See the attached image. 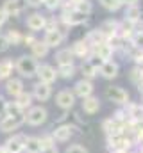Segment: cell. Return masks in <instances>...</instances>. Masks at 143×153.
Wrapping results in <instances>:
<instances>
[{
  "label": "cell",
  "instance_id": "obj_42",
  "mask_svg": "<svg viewBox=\"0 0 143 153\" xmlns=\"http://www.w3.org/2000/svg\"><path fill=\"white\" fill-rule=\"evenodd\" d=\"M36 41H38V39H36L34 32H31V34H27V36H23V43H25L27 46H32V45H34Z\"/></svg>",
  "mask_w": 143,
  "mask_h": 153
},
{
  "label": "cell",
  "instance_id": "obj_10",
  "mask_svg": "<svg viewBox=\"0 0 143 153\" xmlns=\"http://www.w3.org/2000/svg\"><path fill=\"white\" fill-rule=\"evenodd\" d=\"M72 53H73V57H77V59H81V61H86L90 55H91V46H90V43L86 41V39H77V41H73L70 46Z\"/></svg>",
  "mask_w": 143,
  "mask_h": 153
},
{
  "label": "cell",
  "instance_id": "obj_7",
  "mask_svg": "<svg viewBox=\"0 0 143 153\" xmlns=\"http://www.w3.org/2000/svg\"><path fill=\"white\" fill-rule=\"evenodd\" d=\"M75 130H77L75 125L63 123V125H57V126H56V130L52 132V137H54L56 143H68L72 137H73Z\"/></svg>",
  "mask_w": 143,
  "mask_h": 153
},
{
  "label": "cell",
  "instance_id": "obj_20",
  "mask_svg": "<svg viewBox=\"0 0 143 153\" xmlns=\"http://www.w3.org/2000/svg\"><path fill=\"white\" fill-rule=\"evenodd\" d=\"M25 144V135H13L11 139L5 141V152L7 153H22Z\"/></svg>",
  "mask_w": 143,
  "mask_h": 153
},
{
  "label": "cell",
  "instance_id": "obj_39",
  "mask_svg": "<svg viewBox=\"0 0 143 153\" xmlns=\"http://www.w3.org/2000/svg\"><path fill=\"white\" fill-rule=\"evenodd\" d=\"M134 141H136V146L143 143V123H138L134 128Z\"/></svg>",
  "mask_w": 143,
  "mask_h": 153
},
{
  "label": "cell",
  "instance_id": "obj_32",
  "mask_svg": "<svg viewBox=\"0 0 143 153\" xmlns=\"http://www.w3.org/2000/svg\"><path fill=\"white\" fill-rule=\"evenodd\" d=\"M73 9H75L77 13H81V14L90 16V14L93 13V2H91V0H82V2H79V4H75Z\"/></svg>",
  "mask_w": 143,
  "mask_h": 153
},
{
  "label": "cell",
  "instance_id": "obj_6",
  "mask_svg": "<svg viewBox=\"0 0 143 153\" xmlns=\"http://www.w3.org/2000/svg\"><path fill=\"white\" fill-rule=\"evenodd\" d=\"M36 76H38V82L50 84V85L59 78L57 76V68H54L52 64H39L38 71H36Z\"/></svg>",
  "mask_w": 143,
  "mask_h": 153
},
{
  "label": "cell",
  "instance_id": "obj_48",
  "mask_svg": "<svg viewBox=\"0 0 143 153\" xmlns=\"http://www.w3.org/2000/svg\"><path fill=\"white\" fill-rule=\"evenodd\" d=\"M138 153H143V143L141 144H138Z\"/></svg>",
  "mask_w": 143,
  "mask_h": 153
},
{
  "label": "cell",
  "instance_id": "obj_2",
  "mask_svg": "<svg viewBox=\"0 0 143 153\" xmlns=\"http://www.w3.org/2000/svg\"><path fill=\"white\" fill-rule=\"evenodd\" d=\"M38 66L39 64H38V61H36L32 55H22V57H18V61L14 64L16 71L23 76V78H32V76H36Z\"/></svg>",
  "mask_w": 143,
  "mask_h": 153
},
{
  "label": "cell",
  "instance_id": "obj_16",
  "mask_svg": "<svg viewBox=\"0 0 143 153\" xmlns=\"http://www.w3.org/2000/svg\"><path fill=\"white\" fill-rule=\"evenodd\" d=\"M25 2L23 0H5L4 5H2V11L7 14V16H20L23 11H25Z\"/></svg>",
  "mask_w": 143,
  "mask_h": 153
},
{
  "label": "cell",
  "instance_id": "obj_22",
  "mask_svg": "<svg viewBox=\"0 0 143 153\" xmlns=\"http://www.w3.org/2000/svg\"><path fill=\"white\" fill-rule=\"evenodd\" d=\"M134 32H136V25H134V23H129V22H125V20L120 22L118 38L122 39V41H131V38L134 36Z\"/></svg>",
  "mask_w": 143,
  "mask_h": 153
},
{
  "label": "cell",
  "instance_id": "obj_21",
  "mask_svg": "<svg viewBox=\"0 0 143 153\" xmlns=\"http://www.w3.org/2000/svg\"><path fill=\"white\" fill-rule=\"evenodd\" d=\"M56 64L57 66H68V64H75V57L72 53L70 48H61L56 52Z\"/></svg>",
  "mask_w": 143,
  "mask_h": 153
},
{
  "label": "cell",
  "instance_id": "obj_41",
  "mask_svg": "<svg viewBox=\"0 0 143 153\" xmlns=\"http://www.w3.org/2000/svg\"><path fill=\"white\" fill-rule=\"evenodd\" d=\"M9 46H11V45H9L7 38H5V34H0V52H5Z\"/></svg>",
  "mask_w": 143,
  "mask_h": 153
},
{
  "label": "cell",
  "instance_id": "obj_30",
  "mask_svg": "<svg viewBox=\"0 0 143 153\" xmlns=\"http://www.w3.org/2000/svg\"><path fill=\"white\" fill-rule=\"evenodd\" d=\"M77 73V66L75 64H68V66H57V76L65 78V80H70L73 78Z\"/></svg>",
  "mask_w": 143,
  "mask_h": 153
},
{
  "label": "cell",
  "instance_id": "obj_4",
  "mask_svg": "<svg viewBox=\"0 0 143 153\" xmlns=\"http://www.w3.org/2000/svg\"><path fill=\"white\" fill-rule=\"evenodd\" d=\"M75 102H77V98H75L72 89H61L56 94V105L61 111H65V112H70L72 109L75 107Z\"/></svg>",
  "mask_w": 143,
  "mask_h": 153
},
{
  "label": "cell",
  "instance_id": "obj_14",
  "mask_svg": "<svg viewBox=\"0 0 143 153\" xmlns=\"http://www.w3.org/2000/svg\"><path fill=\"white\" fill-rule=\"evenodd\" d=\"M45 25H47V16L41 14V13H32L27 16V29L31 32H39V30H45Z\"/></svg>",
  "mask_w": 143,
  "mask_h": 153
},
{
  "label": "cell",
  "instance_id": "obj_43",
  "mask_svg": "<svg viewBox=\"0 0 143 153\" xmlns=\"http://www.w3.org/2000/svg\"><path fill=\"white\" fill-rule=\"evenodd\" d=\"M25 2V5L27 7H32V9H38V7H41L43 5V2L41 0H23Z\"/></svg>",
  "mask_w": 143,
  "mask_h": 153
},
{
  "label": "cell",
  "instance_id": "obj_18",
  "mask_svg": "<svg viewBox=\"0 0 143 153\" xmlns=\"http://www.w3.org/2000/svg\"><path fill=\"white\" fill-rule=\"evenodd\" d=\"M123 20L129 22V23H140L143 20V9L140 5H127L125 11H123Z\"/></svg>",
  "mask_w": 143,
  "mask_h": 153
},
{
  "label": "cell",
  "instance_id": "obj_33",
  "mask_svg": "<svg viewBox=\"0 0 143 153\" xmlns=\"http://www.w3.org/2000/svg\"><path fill=\"white\" fill-rule=\"evenodd\" d=\"M4 114L7 116V117H16V116L23 114V111H22L14 102H9V103H5V107H4Z\"/></svg>",
  "mask_w": 143,
  "mask_h": 153
},
{
  "label": "cell",
  "instance_id": "obj_23",
  "mask_svg": "<svg viewBox=\"0 0 143 153\" xmlns=\"http://www.w3.org/2000/svg\"><path fill=\"white\" fill-rule=\"evenodd\" d=\"M5 93L13 98H16L18 94L23 93V82L20 78H9L7 84H5Z\"/></svg>",
  "mask_w": 143,
  "mask_h": 153
},
{
  "label": "cell",
  "instance_id": "obj_40",
  "mask_svg": "<svg viewBox=\"0 0 143 153\" xmlns=\"http://www.w3.org/2000/svg\"><path fill=\"white\" fill-rule=\"evenodd\" d=\"M43 5H45L48 11H56V9H59L61 0H43Z\"/></svg>",
  "mask_w": 143,
  "mask_h": 153
},
{
  "label": "cell",
  "instance_id": "obj_19",
  "mask_svg": "<svg viewBox=\"0 0 143 153\" xmlns=\"http://www.w3.org/2000/svg\"><path fill=\"white\" fill-rule=\"evenodd\" d=\"M22 123H25V114L22 116H16V117H4L2 121H0V130L2 132H13V130H16Z\"/></svg>",
  "mask_w": 143,
  "mask_h": 153
},
{
  "label": "cell",
  "instance_id": "obj_5",
  "mask_svg": "<svg viewBox=\"0 0 143 153\" xmlns=\"http://www.w3.org/2000/svg\"><path fill=\"white\" fill-rule=\"evenodd\" d=\"M47 117H48L47 109L41 107V105H38V107H31V109L27 111V114H25V123L31 125V126H41V125L47 121Z\"/></svg>",
  "mask_w": 143,
  "mask_h": 153
},
{
  "label": "cell",
  "instance_id": "obj_29",
  "mask_svg": "<svg viewBox=\"0 0 143 153\" xmlns=\"http://www.w3.org/2000/svg\"><path fill=\"white\" fill-rule=\"evenodd\" d=\"M22 111H27V109H31L32 107V94L31 93H22V94H18L16 96V102H14Z\"/></svg>",
  "mask_w": 143,
  "mask_h": 153
},
{
  "label": "cell",
  "instance_id": "obj_25",
  "mask_svg": "<svg viewBox=\"0 0 143 153\" xmlns=\"http://www.w3.org/2000/svg\"><path fill=\"white\" fill-rule=\"evenodd\" d=\"M79 71H81L82 78H86V80H91V82H93V78H97V76H99V70H97L95 66H91L88 61H82V62H81V66H79Z\"/></svg>",
  "mask_w": 143,
  "mask_h": 153
},
{
  "label": "cell",
  "instance_id": "obj_31",
  "mask_svg": "<svg viewBox=\"0 0 143 153\" xmlns=\"http://www.w3.org/2000/svg\"><path fill=\"white\" fill-rule=\"evenodd\" d=\"M100 2V5L109 11V13H118L122 7H123V2L122 0H99Z\"/></svg>",
  "mask_w": 143,
  "mask_h": 153
},
{
  "label": "cell",
  "instance_id": "obj_34",
  "mask_svg": "<svg viewBox=\"0 0 143 153\" xmlns=\"http://www.w3.org/2000/svg\"><path fill=\"white\" fill-rule=\"evenodd\" d=\"M5 38H7V41H9V45H13V46L20 45V43L23 41V36H22L20 30H16V29H11V30L5 34Z\"/></svg>",
  "mask_w": 143,
  "mask_h": 153
},
{
  "label": "cell",
  "instance_id": "obj_9",
  "mask_svg": "<svg viewBox=\"0 0 143 153\" xmlns=\"http://www.w3.org/2000/svg\"><path fill=\"white\" fill-rule=\"evenodd\" d=\"M72 91H73L75 98L84 100V98H88V96H91V94H93L95 85H93V82H91V80L81 78V80H77V82H75V85H73V89H72Z\"/></svg>",
  "mask_w": 143,
  "mask_h": 153
},
{
  "label": "cell",
  "instance_id": "obj_27",
  "mask_svg": "<svg viewBox=\"0 0 143 153\" xmlns=\"http://www.w3.org/2000/svg\"><path fill=\"white\" fill-rule=\"evenodd\" d=\"M84 39L90 43V46L93 48V46H97L99 43H102V41H106L104 39V36L100 34V30H99V27H95V29H90L88 30V34L84 36Z\"/></svg>",
  "mask_w": 143,
  "mask_h": 153
},
{
  "label": "cell",
  "instance_id": "obj_13",
  "mask_svg": "<svg viewBox=\"0 0 143 153\" xmlns=\"http://www.w3.org/2000/svg\"><path fill=\"white\" fill-rule=\"evenodd\" d=\"M100 107H102V105H100V100H99V96H95V94H91V96L81 100V109H82V112L86 116L99 114Z\"/></svg>",
  "mask_w": 143,
  "mask_h": 153
},
{
  "label": "cell",
  "instance_id": "obj_50",
  "mask_svg": "<svg viewBox=\"0 0 143 153\" xmlns=\"http://www.w3.org/2000/svg\"><path fill=\"white\" fill-rule=\"evenodd\" d=\"M127 153H138V150H131V152H127Z\"/></svg>",
  "mask_w": 143,
  "mask_h": 153
},
{
  "label": "cell",
  "instance_id": "obj_36",
  "mask_svg": "<svg viewBox=\"0 0 143 153\" xmlns=\"http://www.w3.org/2000/svg\"><path fill=\"white\" fill-rule=\"evenodd\" d=\"M131 46L134 48V50H141L143 52V30H138V32H134V36L131 38Z\"/></svg>",
  "mask_w": 143,
  "mask_h": 153
},
{
  "label": "cell",
  "instance_id": "obj_51",
  "mask_svg": "<svg viewBox=\"0 0 143 153\" xmlns=\"http://www.w3.org/2000/svg\"><path fill=\"white\" fill-rule=\"evenodd\" d=\"M41 2H43V0H41Z\"/></svg>",
  "mask_w": 143,
  "mask_h": 153
},
{
  "label": "cell",
  "instance_id": "obj_17",
  "mask_svg": "<svg viewBox=\"0 0 143 153\" xmlns=\"http://www.w3.org/2000/svg\"><path fill=\"white\" fill-rule=\"evenodd\" d=\"M65 39H66L65 34H61L57 29H52V30H47V32H45L43 41H45V45H47L48 48H59V46L65 43Z\"/></svg>",
  "mask_w": 143,
  "mask_h": 153
},
{
  "label": "cell",
  "instance_id": "obj_46",
  "mask_svg": "<svg viewBox=\"0 0 143 153\" xmlns=\"http://www.w3.org/2000/svg\"><path fill=\"white\" fill-rule=\"evenodd\" d=\"M5 20H7V14H5V13L2 11V7H0V27L5 23Z\"/></svg>",
  "mask_w": 143,
  "mask_h": 153
},
{
  "label": "cell",
  "instance_id": "obj_47",
  "mask_svg": "<svg viewBox=\"0 0 143 153\" xmlns=\"http://www.w3.org/2000/svg\"><path fill=\"white\" fill-rule=\"evenodd\" d=\"M4 107H5V103H4V102H2V100H0V114H2V112H4Z\"/></svg>",
  "mask_w": 143,
  "mask_h": 153
},
{
  "label": "cell",
  "instance_id": "obj_3",
  "mask_svg": "<svg viewBox=\"0 0 143 153\" xmlns=\"http://www.w3.org/2000/svg\"><path fill=\"white\" fill-rule=\"evenodd\" d=\"M59 22L65 23V25L70 29V27L86 25V23L90 22V16L81 14V13H77L75 9H68V11H61V14H59Z\"/></svg>",
  "mask_w": 143,
  "mask_h": 153
},
{
  "label": "cell",
  "instance_id": "obj_8",
  "mask_svg": "<svg viewBox=\"0 0 143 153\" xmlns=\"http://www.w3.org/2000/svg\"><path fill=\"white\" fill-rule=\"evenodd\" d=\"M118 27H120V20L109 18V20H104L99 25V30H100V34L104 36L106 41H111V39L118 38Z\"/></svg>",
  "mask_w": 143,
  "mask_h": 153
},
{
  "label": "cell",
  "instance_id": "obj_15",
  "mask_svg": "<svg viewBox=\"0 0 143 153\" xmlns=\"http://www.w3.org/2000/svg\"><path fill=\"white\" fill-rule=\"evenodd\" d=\"M31 94L38 102H47L52 96V85L50 84H43V82H36L32 85V93Z\"/></svg>",
  "mask_w": 143,
  "mask_h": 153
},
{
  "label": "cell",
  "instance_id": "obj_11",
  "mask_svg": "<svg viewBox=\"0 0 143 153\" xmlns=\"http://www.w3.org/2000/svg\"><path fill=\"white\" fill-rule=\"evenodd\" d=\"M99 75L102 76L104 80H114L116 76L120 75V64L114 59L102 62V66L99 68Z\"/></svg>",
  "mask_w": 143,
  "mask_h": 153
},
{
  "label": "cell",
  "instance_id": "obj_44",
  "mask_svg": "<svg viewBox=\"0 0 143 153\" xmlns=\"http://www.w3.org/2000/svg\"><path fill=\"white\" fill-rule=\"evenodd\" d=\"M41 153H59V150H57V146L54 144V146H48V148H43V150H41Z\"/></svg>",
  "mask_w": 143,
  "mask_h": 153
},
{
  "label": "cell",
  "instance_id": "obj_24",
  "mask_svg": "<svg viewBox=\"0 0 143 153\" xmlns=\"http://www.w3.org/2000/svg\"><path fill=\"white\" fill-rule=\"evenodd\" d=\"M31 52H32V57L38 61V59L47 57V55H48V52H50V48L45 45V41H43V39H38L34 45L31 46Z\"/></svg>",
  "mask_w": 143,
  "mask_h": 153
},
{
  "label": "cell",
  "instance_id": "obj_26",
  "mask_svg": "<svg viewBox=\"0 0 143 153\" xmlns=\"http://www.w3.org/2000/svg\"><path fill=\"white\" fill-rule=\"evenodd\" d=\"M102 130H104V134L107 135H113V134H118V132H122V128H120V125L113 119V116H109L106 117L104 121H102Z\"/></svg>",
  "mask_w": 143,
  "mask_h": 153
},
{
  "label": "cell",
  "instance_id": "obj_1",
  "mask_svg": "<svg viewBox=\"0 0 143 153\" xmlns=\"http://www.w3.org/2000/svg\"><path fill=\"white\" fill-rule=\"evenodd\" d=\"M104 96L107 98V102H111L116 107H125L131 102V94L127 89H123L122 85H107L104 91Z\"/></svg>",
  "mask_w": 143,
  "mask_h": 153
},
{
  "label": "cell",
  "instance_id": "obj_35",
  "mask_svg": "<svg viewBox=\"0 0 143 153\" xmlns=\"http://www.w3.org/2000/svg\"><path fill=\"white\" fill-rule=\"evenodd\" d=\"M13 68H14V64L11 62V61H2L0 62V78H9L11 73H13Z\"/></svg>",
  "mask_w": 143,
  "mask_h": 153
},
{
  "label": "cell",
  "instance_id": "obj_12",
  "mask_svg": "<svg viewBox=\"0 0 143 153\" xmlns=\"http://www.w3.org/2000/svg\"><path fill=\"white\" fill-rule=\"evenodd\" d=\"M91 53L97 55L102 62H106V61H111V59H113V55H114V48L111 46L109 41H102V43H99L97 46L91 48Z\"/></svg>",
  "mask_w": 143,
  "mask_h": 153
},
{
  "label": "cell",
  "instance_id": "obj_37",
  "mask_svg": "<svg viewBox=\"0 0 143 153\" xmlns=\"http://www.w3.org/2000/svg\"><path fill=\"white\" fill-rule=\"evenodd\" d=\"M39 144H41V150H43V148L54 146V144H56V141H54L52 134H45V135H41V137H39Z\"/></svg>",
  "mask_w": 143,
  "mask_h": 153
},
{
  "label": "cell",
  "instance_id": "obj_28",
  "mask_svg": "<svg viewBox=\"0 0 143 153\" xmlns=\"http://www.w3.org/2000/svg\"><path fill=\"white\" fill-rule=\"evenodd\" d=\"M23 152H27V153H41V144H39V137H25Z\"/></svg>",
  "mask_w": 143,
  "mask_h": 153
},
{
  "label": "cell",
  "instance_id": "obj_49",
  "mask_svg": "<svg viewBox=\"0 0 143 153\" xmlns=\"http://www.w3.org/2000/svg\"><path fill=\"white\" fill-rule=\"evenodd\" d=\"M72 4H73V5H75V4H79V2H82V0H70Z\"/></svg>",
  "mask_w": 143,
  "mask_h": 153
},
{
  "label": "cell",
  "instance_id": "obj_38",
  "mask_svg": "<svg viewBox=\"0 0 143 153\" xmlns=\"http://www.w3.org/2000/svg\"><path fill=\"white\" fill-rule=\"evenodd\" d=\"M65 153H90V152H88V148L82 146L81 143H73V144H70V146L66 148Z\"/></svg>",
  "mask_w": 143,
  "mask_h": 153
},
{
  "label": "cell",
  "instance_id": "obj_45",
  "mask_svg": "<svg viewBox=\"0 0 143 153\" xmlns=\"http://www.w3.org/2000/svg\"><path fill=\"white\" fill-rule=\"evenodd\" d=\"M123 2V5L127 7V5H140V0H122Z\"/></svg>",
  "mask_w": 143,
  "mask_h": 153
}]
</instances>
